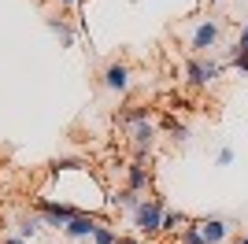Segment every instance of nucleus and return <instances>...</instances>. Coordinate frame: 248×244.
I'll return each instance as SVG.
<instances>
[{
	"mask_svg": "<svg viewBox=\"0 0 248 244\" xmlns=\"http://www.w3.org/2000/svg\"><path fill=\"white\" fill-rule=\"evenodd\" d=\"M218 41H222V22L218 19H197L193 22V33H189V48L193 56H207L211 48H218Z\"/></svg>",
	"mask_w": 248,
	"mask_h": 244,
	"instance_id": "nucleus-1",
	"label": "nucleus"
},
{
	"mask_svg": "<svg viewBox=\"0 0 248 244\" xmlns=\"http://www.w3.org/2000/svg\"><path fill=\"white\" fill-rule=\"evenodd\" d=\"M222 67H226V63L211 60V56H189L186 60V81L193 89H207V85L222 74Z\"/></svg>",
	"mask_w": 248,
	"mask_h": 244,
	"instance_id": "nucleus-2",
	"label": "nucleus"
},
{
	"mask_svg": "<svg viewBox=\"0 0 248 244\" xmlns=\"http://www.w3.org/2000/svg\"><path fill=\"white\" fill-rule=\"evenodd\" d=\"M163 211H167V203L159 200V196L141 200V203H137V211H134V229H137V233L155 237V233H159V222H163Z\"/></svg>",
	"mask_w": 248,
	"mask_h": 244,
	"instance_id": "nucleus-3",
	"label": "nucleus"
},
{
	"mask_svg": "<svg viewBox=\"0 0 248 244\" xmlns=\"http://www.w3.org/2000/svg\"><path fill=\"white\" fill-rule=\"evenodd\" d=\"M193 226H197V233H200V244H230V237H233V222L218 218V214L193 218Z\"/></svg>",
	"mask_w": 248,
	"mask_h": 244,
	"instance_id": "nucleus-4",
	"label": "nucleus"
},
{
	"mask_svg": "<svg viewBox=\"0 0 248 244\" xmlns=\"http://www.w3.org/2000/svg\"><path fill=\"white\" fill-rule=\"evenodd\" d=\"M33 207H37V214H41V222L45 226H56V229H63L74 214H82L78 207H71V203H56V200H45V196L33 203Z\"/></svg>",
	"mask_w": 248,
	"mask_h": 244,
	"instance_id": "nucleus-5",
	"label": "nucleus"
},
{
	"mask_svg": "<svg viewBox=\"0 0 248 244\" xmlns=\"http://www.w3.org/2000/svg\"><path fill=\"white\" fill-rule=\"evenodd\" d=\"M155 137H159V126H155L152 119H145V122H134V126H130V141H134L137 155H152V148H155Z\"/></svg>",
	"mask_w": 248,
	"mask_h": 244,
	"instance_id": "nucleus-6",
	"label": "nucleus"
},
{
	"mask_svg": "<svg viewBox=\"0 0 248 244\" xmlns=\"http://www.w3.org/2000/svg\"><path fill=\"white\" fill-rule=\"evenodd\" d=\"M130 78H134V71H130L126 63H108L100 81H104V89H108V92H126V89H130Z\"/></svg>",
	"mask_w": 248,
	"mask_h": 244,
	"instance_id": "nucleus-7",
	"label": "nucleus"
},
{
	"mask_svg": "<svg viewBox=\"0 0 248 244\" xmlns=\"http://www.w3.org/2000/svg\"><path fill=\"white\" fill-rule=\"evenodd\" d=\"M148 185H152V167L145 163V155H137V159L126 167V189H134V193H145Z\"/></svg>",
	"mask_w": 248,
	"mask_h": 244,
	"instance_id": "nucleus-8",
	"label": "nucleus"
},
{
	"mask_svg": "<svg viewBox=\"0 0 248 244\" xmlns=\"http://www.w3.org/2000/svg\"><path fill=\"white\" fill-rule=\"evenodd\" d=\"M96 226H100V218H93V214H74L71 222L63 226V237H71V241H85V237L96 233Z\"/></svg>",
	"mask_w": 248,
	"mask_h": 244,
	"instance_id": "nucleus-9",
	"label": "nucleus"
},
{
	"mask_svg": "<svg viewBox=\"0 0 248 244\" xmlns=\"http://www.w3.org/2000/svg\"><path fill=\"white\" fill-rule=\"evenodd\" d=\"M45 26H48L52 37H60L63 48H71V45H74V30H71V22H67V19H60V15H48V19H45Z\"/></svg>",
	"mask_w": 248,
	"mask_h": 244,
	"instance_id": "nucleus-10",
	"label": "nucleus"
},
{
	"mask_svg": "<svg viewBox=\"0 0 248 244\" xmlns=\"http://www.w3.org/2000/svg\"><path fill=\"white\" fill-rule=\"evenodd\" d=\"M193 222L186 211H163V222H159V233H182L186 226Z\"/></svg>",
	"mask_w": 248,
	"mask_h": 244,
	"instance_id": "nucleus-11",
	"label": "nucleus"
},
{
	"mask_svg": "<svg viewBox=\"0 0 248 244\" xmlns=\"http://www.w3.org/2000/svg\"><path fill=\"white\" fill-rule=\"evenodd\" d=\"M41 214H22L19 218V229H15V237H22V241H33V237L41 233Z\"/></svg>",
	"mask_w": 248,
	"mask_h": 244,
	"instance_id": "nucleus-12",
	"label": "nucleus"
},
{
	"mask_svg": "<svg viewBox=\"0 0 248 244\" xmlns=\"http://www.w3.org/2000/svg\"><path fill=\"white\" fill-rule=\"evenodd\" d=\"M141 200H145V196H141V193H134V189H123V193H115V196H111V203H119V207H126V211H130V214L137 211V203H141Z\"/></svg>",
	"mask_w": 248,
	"mask_h": 244,
	"instance_id": "nucleus-13",
	"label": "nucleus"
},
{
	"mask_svg": "<svg viewBox=\"0 0 248 244\" xmlns=\"http://www.w3.org/2000/svg\"><path fill=\"white\" fill-rule=\"evenodd\" d=\"M163 126L170 130V137H174V141H189V126H186V122H178V119H170V115H163Z\"/></svg>",
	"mask_w": 248,
	"mask_h": 244,
	"instance_id": "nucleus-14",
	"label": "nucleus"
},
{
	"mask_svg": "<svg viewBox=\"0 0 248 244\" xmlns=\"http://www.w3.org/2000/svg\"><path fill=\"white\" fill-rule=\"evenodd\" d=\"M115 241H119V233H115V229H111L108 222H100V226H96V233H93V244H115Z\"/></svg>",
	"mask_w": 248,
	"mask_h": 244,
	"instance_id": "nucleus-15",
	"label": "nucleus"
},
{
	"mask_svg": "<svg viewBox=\"0 0 248 244\" xmlns=\"http://www.w3.org/2000/svg\"><path fill=\"white\" fill-rule=\"evenodd\" d=\"M230 67H237V71L248 74V52L245 48H233V52H230Z\"/></svg>",
	"mask_w": 248,
	"mask_h": 244,
	"instance_id": "nucleus-16",
	"label": "nucleus"
},
{
	"mask_svg": "<svg viewBox=\"0 0 248 244\" xmlns=\"http://www.w3.org/2000/svg\"><path fill=\"white\" fill-rule=\"evenodd\" d=\"M178 244H200V233H197V226H193V222L178 233Z\"/></svg>",
	"mask_w": 248,
	"mask_h": 244,
	"instance_id": "nucleus-17",
	"label": "nucleus"
},
{
	"mask_svg": "<svg viewBox=\"0 0 248 244\" xmlns=\"http://www.w3.org/2000/svg\"><path fill=\"white\" fill-rule=\"evenodd\" d=\"M215 159H218V167H230V163L237 159V155H233V148H218V155H215Z\"/></svg>",
	"mask_w": 248,
	"mask_h": 244,
	"instance_id": "nucleus-18",
	"label": "nucleus"
},
{
	"mask_svg": "<svg viewBox=\"0 0 248 244\" xmlns=\"http://www.w3.org/2000/svg\"><path fill=\"white\" fill-rule=\"evenodd\" d=\"M237 48L248 52V26H241V33H237Z\"/></svg>",
	"mask_w": 248,
	"mask_h": 244,
	"instance_id": "nucleus-19",
	"label": "nucleus"
},
{
	"mask_svg": "<svg viewBox=\"0 0 248 244\" xmlns=\"http://www.w3.org/2000/svg\"><path fill=\"white\" fill-rule=\"evenodd\" d=\"M60 8H74V4H85V0H56Z\"/></svg>",
	"mask_w": 248,
	"mask_h": 244,
	"instance_id": "nucleus-20",
	"label": "nucleus"
},
{
	"mask_svg": "<svg viewBox=\"0 0 248 244\" xmlns=\"http://www.w3.org/2000/svg\"><path fill=\"white\" fill-rule=\"evenodd\" d=\"M0 244H26V241H22V237H4Z\"/></svg>",
	"mask_w": 248,
	"mask_h": 244,
	"instance_id": "nucleus-21",
	"label": "nucleus"
},
{
	"mask_svg": "<svg viewBox=\"0 0 248 244\" xmlns=\"http://www.w3.org/2000/svg\"><path fill=\"white\" fill-rule=\"evenodd\" d=\"M115 244H137V241H134V237H119Z\"/></svg>",
	"mask_w": 248,
	"mask_h": 244,
	"instance_id": "nucleus-22",
	"label": "nucleus"
},
{
	"mask_svg": "<svg viewBox=\"0 0 248 244\" xmlns=\"http://www.w3.org/2000/svg\"><path fill=\"white\" fill-rule=\"evenodd\" d=\"M237 244H248V233H237Z\"/></svg>",
	"mask_w": 248,
	"mask_h": 244,
	"instance_id": "nucleus-23",
	"label": "nucleus"
},
{
	"mask_svg": "<svg viewBox=\"0 0 248 244\" xmlns=\"http://www.w3.org/2000/svg\"><path fill=\"white\" fill-rule=\"evenodd\" d=\"M207 4H222V0H207Z\"/></svg>",
	"mask_w": 248,
	"mask_h": 244,
	"instance_id": "nucleus-24",
	"label": "nucleus"
},
{
	"mask_svg": "<svg viewBox=\"0 0 248 244\" xmlns=\"http://www.w3.org/2000/svg\"><path fill=\"white\" fill-rule=\"evenodd\" d=\"M230 244H237V241H230Z\"/></svg>",
	"mask_w": 248,
	"mask_h": 244,
	"instance_id": "nucleus-25",
	"label": "nucleus"
}]
</instances>
